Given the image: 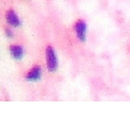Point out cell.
Returning <instances> with one entry per match:
<instances>
[{
  "mask_svg": "<svg viewBox=\"0 0 130 123\" xmlns=\"http://www.w3.org/2000/svg\"><path fill=\"white\" fill-rule=\"evenodd\" d=\"M46 62L49 70H56V68H58V57H56V54L52 47H48L46 49Z\"/></svg>",
  "mask_w": 130,
  "mask_h": 123,
  "instance_id": "cell-1",
  "label": "cell"
},
{
  "mask_svg": "<svg viewBox=\"0 0 130 123\" xmlns=\"http://www.w3.org/2000/svg\"><path fill=\"white\" fill-rule=\"evenodd\" d=\"M75 30H76V35L77 38L80 41H86V37H87V25L85 23V20H77L75 24Z\"/></svg>",
  "mask_w": 130,
  "mask_h": 123,
  "instance_id": "cell-2",
  "label": "cell"
},
{
  "mask_svg": "<svg viewBox=\"0 0 130 123\" xmlns=\"http://www.w3.org/2000/svg\"><path fill=\"white\" fill-rule=\"evenodd\" d=\"M6 18H7V23L12 27H19L20 24H21V20H20L18 14L13 10H9L7 12Z\"/></svg>",
  "mask_w": 130,
  "mask_h": 123,
  "instance_id": "cell-3",
  "label": "cell"
},
{
  "mask_svg": "<svg viewBox=\"0 0 130 123\" xmlns=\"http://www.w3.org/2000/svg\"><path fill=\"white\" fill-rule=\"evenodd\" d=\"M41 68L39 66H36L34 68H31L26 75V80L27 81H37L41 77Z\"/></svg>",
  "mask_w": 130,
  "mask_h": 123,
  "instance_id": "cell-4",
  "label": "cell"
},
{
  "mask_svg": "<svg viewBox=\"0 0 130 123\" xmlns=\"http://www.w3.org/2000/svg\"><path fill=\"white\" fill-rule=\"evenodd\" d=\"M10 53L15 59H20V58H22L23 57L24 49L21 46H18V44H15V46H11L10 47Z\"/></svg>",
  "mask_w": 130,
  "mask_h": 123,
  "instance_id": "cell-5",
  "label": "cell"
},
{
  "mask_svg": "<svg viewBox=\"0 0 130 123\" xmlns=\"http://www.w3.org/2000/svg\"><path fill=\"white\" fill-rule=\"evenodd\" d=\"M6 34H7L8 37H12V36H13V34L11 32V30L9 29V28H6Z\"/></svg>",
  "mask_w": 130,
  "mask_h": 123,
  "instance_id": "cell-6",
  "label": "cell"
}]
</instances>
